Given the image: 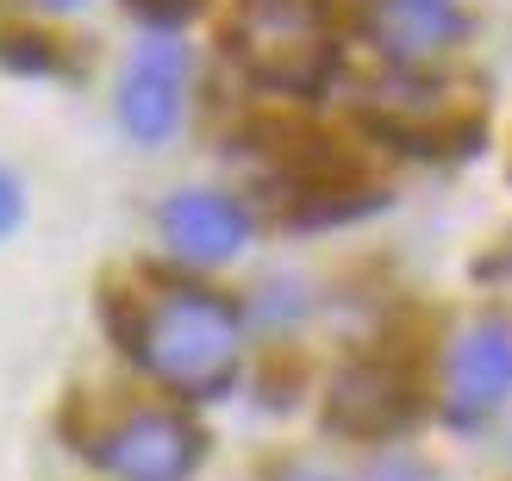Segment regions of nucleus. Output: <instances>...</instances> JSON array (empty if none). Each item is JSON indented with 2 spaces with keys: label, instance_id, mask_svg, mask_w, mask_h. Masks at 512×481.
<instances>
[{
  "label": "nucleus",
  "instance_id": "1",
  "mask_svg": "<svg viewBox=\"0 0 512 481\" xmlns=\"http://www.w3.org/2000/svg\"><path fill=\"white\" fill-rule=\"evenodd\" d=\"M119 332L132 363L182 400H213L232 388L238 350H244V313L213 288L194 282H144L132 307L119 313Z\"/></svg>",
  "mask_w": 512,
  "mask_h": 481
},
{
  "label": "nucleus",
  "instance_id": "2",
  "mask_svg": "<svg viewBox=\"0 0 512 481\" xmlns=\"http://www.w3.org/2000/svg\"><path fill=\"white\" fill-rule=\"evenodd\" d=\"M232 57L269 88L313 94L338 63V32H331L325 0H238Z\"/></svg>",
  "mask_w": 512,
  "mask_h": 481
},
{
  "label": "nucleus",
  "instance_id": "3",
  "mask_svg": "<svg viewBox=\"0 0 512 481\" xmlns=\"http://www.w3.org/2000/svg\"><path fill=\"white\" fill-rule=\"evenodd\" d=\"M200 425L175 407H138V413H119L107 432L88 444V457L100 475L113 481H188L200 469Z\"/></svg>",
  "mask_w": 512,
  "mask_h": 481
},
{
  "label": "nucleus",
  "instance_id": "4",
  "mask_svg": "<svg viewBox=\"0 0 512 481\" xmlns=\"http://www.w3.org/2000/svg\"><path fill=\"white\" fill-rule=\"evenodd\" d=\"M506 400H512V325L481 313L444 350V419L456 432H475Z\"/></svg>",
  "mask_w": 512,
  "mask_h": 481
},
{
  "label": "nucleus",
  "instance_id": "5",
  "mask_svg": "<svg viewBox=\"0 0 512 481\" xmlns=\"http://www.w3.org/2000/svg\"><path fill=\"white\" fill-rule=\"evenodd\" d=\"M113 107L125 138L138 144H163L175 125H182L188 107V57L175 50L169 38H150L132 50V63L119 69V88H113Z\"/></svg>",
  "mask_w": 512,
  "mask_h": 481
},
{
  "label": "nucleus",
  "instance_id": "6",
  "mask_svg": "<svg viewBox=\"0 0 512 481\" xmlns=\"http://www.w3.org/2000/svg\"><path fill=\"white\" fill-rule=\"evenodd\" d=\"M363 32L388 63L431 69L469 38L463 0H363Z\"/></svg>",
  "mask_w": 512,
  "mask_h": 481
},
{
  "label": "nucleus",
  "instance_id": "7",
  "mask_svg": "<svg viewBox=\"0 0 512 481\" xmlns=\"http://www.w3.org/2000/svg\"><path fill=\"white\" fill-rule=\"evenodd\" d=\"M157 232L182 269H219L250 244V213L219 188H175L157 213Z\"/></svg>",
  "mask_w": 512,
  "mask_h": 481
},
{
  "label": "nucleus",
  "instance_id": "8",
  "mask_svg": "<svg viewBox=\"0 0 512 481\" xmlns=\"http://www.w3.org/2000/svg\"><path fill=\"white\" fill-rule=\"evenodd\" d=\"M413 419V394L400 388L388 363H350L331 382V425L350 438H388Z\"/></svg>",
  "mask_w": 512,
  "mask_h": 481
},
{
  "label": "nucleus",
  "instance_id": "9",
  "mask_svg": "<svg viewBox=\"0 0 512 481\" xmlns=\"http://www.w3.org/2000/svg\"><path fill=\"white\" fill-rule=\"evenodd\" d=\"M144 25H157V32H175V25H188L200 0H125Z\"/></svg>",
  "mask_w": 512,
  "mask_h": 481
},
{
  "label": "nucleus",
  "instance_id": "10",
  "mask_svg": "<svg viewBox=\"0 0 512 481\" xmlns=\"http://www.w3.org/2000/svg\"><path fill=\"white\" fill-rule=\"evenodd\" d=\"M19 219H25V194L13 182V169H0V238H13Z\"/></svg>",
  "mask_w": 512,
  "mask_h": 481
},
{
  "label": "nucleus",
  "instance_id": "11",
  "mask_svg": "<svg viewBox=\"0 0 512 481\" xmlns=\"http://www.w3.org/2000/svg\"><path fill=\"white\" fill-rule=\"evenodd\" d=\"M7 63H13V69H38V75H44V69H50V50H44V44H25V38H7Z\"/></svg>",
  "mask_w": 512,
  "mask_h": 481
},
{
  "label": "nucleus",
  "instance_id": "12",
  "mask_svg": "<svg viewBox=\"0 0 512 481\" xmlns=\"http://www.w3.org/2000/svg\"><path fill=\"white\" fill-rule=\"evenodd\" d=\"M369 481H431V475H425L419 463H406V457H388V463H381Z\"/></svg>",
  "mask_w": 512,
  "mask_h": 481
},
{
  "label": "nucleus",
  "instance_id": "13",
  "mask_svg": "<svg viewBox=\"0 0 512 481\" xmlns=\"http://www.w3.org/2000/svg\"><path fill=\"white\" fill-rule=\"evenodd\" d=\"M32 7H38V13H82L88 0H32Z\"/></svg>",
  "mask_w": 512,
  "mask_h": 481
},
{
  "label": "nucleus",
  "instance_id": "14",
  "mask_svg": "<svg viewBox=\"0 0 512 481\" xmlns=\"http://www.w3.org/2000/svg\"><path fill=\"white\" fill-rule=\"evenodd\" d=\"M281 481H338V475H325V469H288Z\"/></svg>",
  "mask_w": 512,
  "mask_h": 481
}]
</instances>
